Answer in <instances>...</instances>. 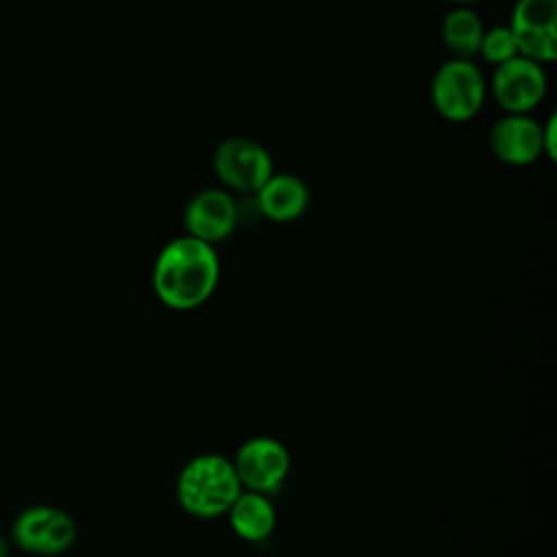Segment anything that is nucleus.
Wrapping results in <instances>:
<instances>
[{"mask_svg": "<svg viewBox=\"0 0 557 557\" xmlns=\"http://www.w3.org/2000/svg\"><path fill=\"white\" fill-rule=\"evenodd\" d=\"M476 57H481L483 61H487L494 67L518 57V44H516V37H513V30L509 28V24H498V26L485 28Z\"/></svg>", "mask_w": 557, "mask_h": 557, "instance_id": "4468645a", "label": "nucleus"}, {"mask_svg": "<svg viewBox=\"0 0 557 557\" xmlns=\"http://www.w3.org/2000/svg\"><path fill=\"white\" fill-rule=\"evenodd\" d=\"M242 490L233 461L218 453L191 457L176 479L178 505L202 520L224 516Z\"/></svg>", "mask_w": 557, "mask_h": 557, "instance_id": "f03ea898", "label": "nucleus"}, {"mask_svg": "<svg viewBox=\"0 0 557 557\" xmlns=\"http://www.w3.org/2000/svg\"><path fill=\"white\" fill-rule=\"evenodd\" d=\"M548 78L542 63L513 57L492 70L487 91L505 113H531L546 96Z\"/></svg>", "mask_w": 557, "mask_h": 557, "instance_id": "39448f33", "label": "nucleus"}, {"mask_svg": "<svg viewBox=\"0 0 557 557\" xmlns=\"http://www.w3.org/2000/svg\"><path fill=\"white\" fill-rule=\"evenodd\" d=\"M0 557H9V544L4 542V537H0Z\"/></svg>", "mask_w": 557, "mask_h": 557, "instance_id": "f3484780", "label": "nucleus"}, {"mask_svg": "<svg viewBox=\"0 0 557 557\" xmlns=\"http://www.w3.org/2000/svg\"><path fill=\"white\" fill-rule=\"evenodd\" d=\"M448 2H453L455 7H472V4H476L481 0H448Z\"/></svg>", "mask_w": 557, "mask_h": 557, "instance_id": "dca6fc26", "label": "nucleus"}, {"mask_svg": "<svg viewBox=\"0 0 557 557\" xmlns=\"http://www.w3.org/2000/svg\"><path fill=\"white\" fill-rule=\"evenodd\" d=\"M220 281V259L213 244L181 235L168 242L152 265L157 298L174 311L205 305Z\"/></svg>", "mask_w": 557, "mask_h": 557, "instance_id": "f257e3e1", "label": "nucleus"}, {"mask_svg": "<svg viewBox=\"0 0 557 557\" xmlns=\"http://www.w3.org/2000/svg\"><path fill=\"white\" fill-rule=\"evenodd\" d=\"M76 540L74 520L48 505H35L24 509L13 524V542L33 555H61Z\"/></svg>", "mask_w": 557, "mask_h": 557, "instance_id": "6e6552de", "label": "nucleus"}, {"mask_svg": "<svg viewBox=\"0 0 557 557\" xmlns=\"http://www.w3.org/2000/svg\"><path fill=\"white\" fill-rule=\"evenodd\" d=\"M483 22L472 7H453L442 20V41L450 57L474 59L479 54Z\"/></svg>", "mask_w": 557, "mask_h": 557, "instance_id": "ddd939ff", "label": "nucleus"}, {"mask_svg": "<svg viewBox=\"0 0 557 557\" xmlns=\"http://www.w3.org/2000/svg\"><path fill=\"white\" fill-rule=\"evenodd\" d=\"M507 24L520 57L542 65L557 59V0H516Z\"/></svg>", "mask_w": 557, "mask_h": 557, "instance_id": "423d86ee", "label": "nucleus"}, {"mask_svg": "<svg viewBox=\"0 0 557 557\" xmlns=\"http://www.w3.org/2000/svg\"><path fill=\"white\" fill-rule=\"evenodd\" d=\"M257 211L272 222H292L309 207L307 183L292 172H272L255 191Z\"/></svg>", "mask_w": 557, "mask_h": 557, "instance_id": "9b49d317", "label": "nucleus"}, {"mask_svg": "<svg viewBox=\"0 0 557 557\" xmlns=\"http://www.w3.org/2000/svg\"><path fill=\"white\" fill-rule=\"evenodd\" d=\"M218 181L233 191L255 194L274 172V163L265 146L250 137L222 139L211 157Z\"/></svg>", "mask_w": 557, "mask_h": 557, "instance_id": "20e7f679", "label": "nucleus"}, {"mask_svg": "<svg viewBox=\"0 0 557 557\" xmlns=\"http://www.w3.org/2000/svg\"><path fill=\"white\" fill-rule=\"evenodd\" d=\"M231 529L244 542H263L270 537L276 524V511L268 494L242 490L239 496L228 507Z\"/></svg>", "mask_w": 557, "mask_h": 557, "instance_id": "f8f14e48", "label": "nucleus"}, {"mask_svg": "<svg viewBox=\"0 0 557 557\" xmlns=\"http://www.w3.org/2000/svg\"><path fill=\"white\" fill-rule=\"evenodd\" d=\"M239 222V209L235 198L220 187H207L196 191L183 211V224L187 235L207 244L226 239Z\"/></svg>", "mask_w": 557, "mask_h": 557, "instance_id": "1a4fd4ad", "label": "nucleus"}, {"mask_svg": "<svg viewBox=\"0 0 557 557\" xmlns=\"http://www.w3.org/2000/svg\"><path fill=\"white\" fill-rule=\"evenodd\" d=\"M485 98L487 78L472 59L450 57L431 78V104L446 122H470L483 109Z\"/></svg>", "mask_w": 557, "mask_h": 557, "instance_id": "7ed1b4c3", "label": "nucleus"}, {"mask_svg": "<svg viewBox=\"0 0 557 557\" xmlns=\"http://www.w3.org/2000/svg\"><path fill=\"white\" fill-rule=\"evenodd\" d=\"M487 146L500 163L513 168L531 165L544 157L542 122L531 113H505L490 126Z\"/></svg>", "mask_w": 557, "mask_h": 557, "instance_id": "9d476101", "label": "nucleus"}, {"mask_svg": "<svg viewBox=\"0 0 557 557\" xmlns=\"http://www.w3.org/2000/svg\"><path fill=\"white\" fill-rule=\"evenodd\" d=\"M233 468L242 487L261 494H274L281 490L289 472L287 448L268 435L246 440L233 459Z\"/></svg>", "mask_w": 557, "mask_h": 557, "instance_id": "0eeeda50", "label": "nucleus"}, {"mask_svg": "<svg viewBox=\"0 0 557 557\" xmlns=\"http://www.w3.org/2000/svg\"><path fill=\"white\" fill-rule=\"evenodd\" d=\"M542 150L546 159L555 161V154H557V115L555 113H550L546 122H542Z\"/></svg>", "mask_w": 557, "mask_h": 557, "instance_id": "2eb2a0df", "label": "nucleus"}]
</instances>
